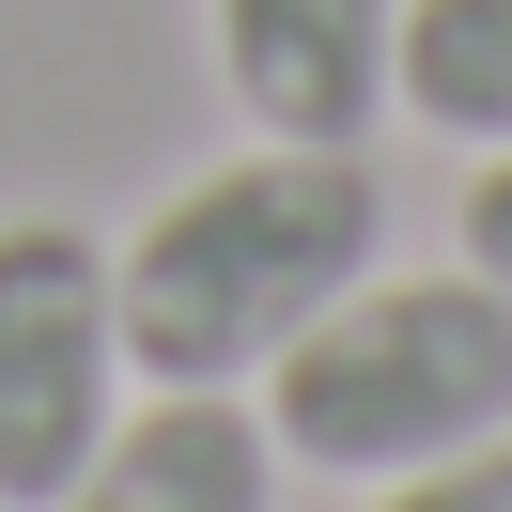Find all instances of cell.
I'll list each match as a JSON object with an SVG mask.
<instances>
[{
	"mask_svg": "<svg viewBox=\"0 0 512 512\" xmlns=\"http://www.w3.org/2000/svg\"><path fill=\"white\" fill-rule=\"evenodd\" d=\"M466 264L512 295V156H481V171H466Z\"/></svg>",
	"mask_w": 512,
	"mask_h": 512,
	"instance_id": "ba28073f",
	"label": "cell"
},
{
	"mask_svg": "<svg viewBox=\"0 0 512 512\" xmlns=\"http://www.w3.org/2000/svg\"><path fill=\"white\" fill-rule=\"evenodd\" d=\"M388 249V187L357 140H249L187 171L156 218L109 249L125 295V373L156 388H249L295 326H326Z\"/></svg>",
	"mask_w": 512,
	"mask_h": 512,
	"instance_id": "6da1fadb",
	"label": "cell"
},
{
	"mask_svg": "<svg viewBox=\"0 0 512 512\" xmlns=\"http://www.w3.org/2000/svg\"><path fill=\"white\" fill-rule=\"evenodd\" d=\"M47 512H280V435L233 388H156L140 419H109V450Z\"/></svg>",
	"mask_w": 512,
	"mask_h": 512,
	"instance_id": "5b68a950",
	"label": "cell"
},
{
	"mask_svg": "<svg viewBox=\"0 0 512 512\" xmlns=\"http://www.w3.org/2000/svg\"><path fill=\"white\" fill-rule=\"evenodd\" d=\"M264 435H280V466H326V481H404L435 450L512 435V295L481 264L357 280L326 326L264 357Z\"/></svg>",
	"mask_w": 512,
	"mask_h": 512,
	"instance_id": "7a4b0ae2",
	"label": "cell"
},
{
	"mask_svg": "<svg viewBox=\"0 0 512 512\" xmlns=\"http://www.w3.org/2000/svg\"><path fill=\"white\" fill-rule=\"evenodd\" d=\"M388 109H419L466 156H512V0H404Z\"/></svg>",
	"mask_w": 512,
	"mask_h": 512,
	"instance_id": "8992f818",
	"label": "cell"
},
{
	"mask_svg": "<svg viewBox=\"0 0 512 512\" xmlns=\"http://www.w3.org/2000/svg\"><path fill=\"white\" fill-rule=\"evenodd\" d=\"M373 512H512V435H481V450H435V466H404Z\"/></svg>",
	"mask_w": 512,
	"mask_h": 512,
	"instance_id": "52a82bcc",
	"label": "cell"
},
{
	"mask_svg": "<svg viewBox=\"0 0 512 512\" xmlns=\"http://www.w3.org/2000/svg\"><path fill=\"white\" fill-rule=\"evenodd\" d=\"M125 419V295L78 218H0V512H47Z\"/></svg>",
	"mask_w": 512,
	"mask_h": 512,
	"instance_id": "3957f363",
	"label": "cell"
},
{
	"mask_svg": "<svg viewBox=\"0 0 512 512\" xmlns=\"http://www.w3.org/2000/svg\"><path fill=\"white\" fill-rule=\"evenodd\" d=\"M404 0H218V78L264 140H373Z\"/></svg>",
	"mask_w": 512,
	"mask_h": 512,
	"instance_id": "277c9868",
	"label": "cell"
}]
</instances>
